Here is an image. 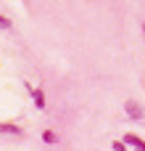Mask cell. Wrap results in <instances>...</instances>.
I'll list each match as a JSON object with an SVG mask.
<instances>
[{
    "label": "cell",
    "mask_w": 145,
    "mask_h": 151,
    "mask_svg": "<svg viewBox=\"0 0 145 151\" xmlns=\"http://www.w3.org/2000/svg\"><path fill=\"white\" fill-rule=\"evenodd\" d=\"M124 109H127V114H129L132 119H143V117H145L143 106H140V104H135V101H127V104H124Z\"/></svg>",
    "instance_id": "1"
},
{
    "label": "cell",
    "mask_w": 145,
    "mask_h": 151,
    "mask_svg": "<svg viewBox=\"0 0 145 151\" xmlns=\"http://www.w3.org/2000/svg\"><path fill=\"white\" fill-rule=\"evenodd\" d=\"M124 143H127V146H132L135 151H145V141L140 138V135H135V133L124 135Z\"/></svg>",
    "instance_id": "2"
},
{
    "label": "cell",
    "mask_w": 145,
    "mask_h": 151,
    "mask_svg": "<svg viewBox=\"0 0 145 151\" xmlns=\"http://www.w3.org/2000/svg\"><path fill=\"white\" fill-rule=\"evenodd\" d=\"M29 93H32V98H34V106H37V109H45V93H42L40 88H29Z\"/></svg>",
    "instance_id": "3"
},
{
    "label": "cell",
    "mask_w": 145,
    "mask_h": 151,
    "mask_svg": "<svg viewBox=\"0 0 145 151\" xmlns=\"http://www.w3.org/2000/svg\"><path fill=\"white\" fill-rule=\"evenodd\" d=\"M0 130H3V133H13V135H21V127H18V125H13V122H3V125H0Z\"/></svg>",
    "instance_id": "4"
},
{
    "label": "cell",
    "mask_w": 145,
    "mask_h": 151,
    "mask_svg": "<svg viewBox=\"0 0 145 151\" xmlns=\"http://www.w3.org/2000/svg\"><path fill=\"white\" fill-rule=\"evenodd\" d=\"M42 141H45V143H58V135H55L53 130H45V133H42Z\"/></svg>",
    "instance_id": "5"
},
{
    "label": "cell",
    "mask_w": 145,
    "mask_h": 151,
    "mask_svg": "<svg viewBox=\"0 0 145 151\" xmlns=\"http://www.w3.org/2000/svg\"><path fill=\"white\" fill-rule=\"evenodd\" d=\"M111 149H114V151H127V143H124V141H114Z\"/></svg>",
    "instance_id": "6"
},
{
    "label": "cell",
    "mask_w": 145,
    "mask_h": 151,
    "mask_svg": "<svg viewBox=\"0 0 145 151\" xmlns=\"http://www.w3.org/2000/svg\"><path fill=\"white\" fill-rule=\"evenodd\" d=\"M11 27V19H5V16H0V29H8Z\"/></svg>",
    "instance_id": "7"
},
{
    "label": "cell",
    "mask_w": 145,
    "mask_h": 151,
    "mask_svg": "<svg viewBox=\"0 0 145 151\" xmlns=\"http://www.w3.org/2000/svg\"><path fill=\"white\" fill-rule=\"evenodd\" d=\"M143 32H145V21H143Z\"/></svg>",
    "instance_id": "8"
}]
</instances>
